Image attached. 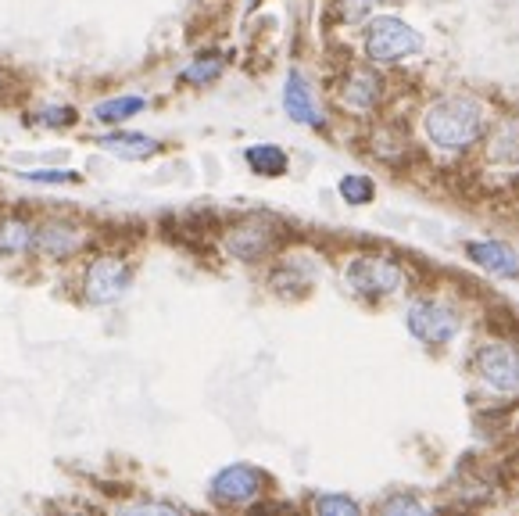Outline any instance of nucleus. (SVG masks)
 I'll use <instances>...</instances> for the list:
<instances>
[{"instance_id":"f257e3e1","label":"nucleus","mask_w":519,"mask_h":516,"mask_svg":"<svg viewBox=\"0 0 519 516\" xmlns=\"http://www.w3.org/2000/svg\"><path fill=\"white\" fill-rule=\"evenodd\" d=\"M484 122H487L484 104L473 101V97L451 94L434 101L423 112V133L437 151L459 155V151L477 144L480 133H484Z\"/></svg>"},{"instance_id":"f03ea898","label":"nucleus","mask_w":519,"mask_h":516,"mask_svg":"<svg viewBox=\"0 0 519 516\" xmlns=\"http://www.w3.org/2000/svg\"><path fill=\"white\" fill-rule=\"evenodd\" d=\"M97 241V230L86 219L76 215H47L36 223V258L65 266V262H79L90 255Z\"/></svg>"},{"instance_id":"7ed1b4c3","label":"nucleus","mask_w":519,"mask_h":516,"mask_svg":"<svg viewBox=\"0 0 519 516\" xmlns=\"http://www.w3.org/2000/svg\"><path fill=\"white\" fill-rule=\"evenodd\" d=\"M133 287V262L122 251H94L79 269V294L86 305H115Z\"/></svg>"},{"instance_id":"20e7f679","label":"nucleus","mask_w":519,"mask_h":516,"mask_svg":"<svg viewBox=\"0 0 519 516\" xmlns=\"http://www.w3.org/2000/svg\"><path fill=\"white\" fill-rule=\"evenodd\" d=\"M344 284L355 298H391L405 287V269L398 258L383 255V251H362V255L348 258L344 266Z\"/></svg>"},{"instance_id":"39448f33","label":"nucleus","mask_w":519,"mask_h":516,"mask_svg":"<svg viewBox=\"0 0 519 516\" xmlns=\"http://www.w3.org/2000/svg\"><path fill=\"white\" fill-rule=\"evenodd\" d=\"M362 51L373 65H398L423 51V36L398 15H373L362 33Z\"/></svg>"},{"instance_id":"423d86ee","label":"nucleus","mask_w":519,"mask_h":516,"mask_svg":"<svg viewBox=\"0 0 519 516\" xmlns=\"http://www.w3.org/2000/svg\"><path fill=\"white\" fill-rule=\"evenodd\" d=\"M283 241V223L273 215H244L230 230L222 233V251L233 258V262H262L269 258Z\"/></svg>"},{"instance_id":"0eeeda50","label":"nucleus","mask_w":519,"mask_h":516,"mask_svg":"<svg viewBox=\"0 0 519 516\" xmlns=\"http://www.w3.org/2000/svg\"><path fill=\"white\" fill-rule=\"evenodd\" d=\"M265 491H269V477H265L258 466L233 463V466H222L212 477L208 499L222 509H247V506H255Z\"/></svg>"},{"instance_id":"6e6552de","label":"nucleus","mask_w":519,"mask_h":516,"mask_svg":"<svg viewBox=\"0 0 519 516\" xmlns=\"http://www.w3.org/2000/svg\"><path fill=\"white\" fill-rule=\"evenodd\" d=\"M473 370L498 395H519V348L505 341H487L473 355Z\"/></svg>"},{"instance_id":"1a4fd4ad","label":"nucleus","mask_w":519,"mask_h":516,"mask_svg":"<svg viewBox=\"0 0 519 516\" xmlns=\"http://www.w3.org/2000/svg\"><path fill=\"white\" fill-rule=\"evenodd\" d=\"M459 312L444 305L437 298H419L409 305V316H405V327L416 341L423 344H448L451 337L459 334Z\"/></svg>"},{"instance_id":"9d476101","label":"nucleus","mask_w":519,"mask_h":516,"mask_svg":"<svg viewBox=\"0 0 519 516\" xmlns=\"http://www.w3.org/2000/svg\"><path fill=\"white\" fill-rule=\"evenodd\" d=\"M36 255V219L26 212L0 215V258L4 262H22Z\"/></svg>"},{"instance_id":"9b49d317","label":"nucleus","mask_w":519,"mask_h":516,"mask_svg":"<svg viewBox=\"0 0 519 516\" xmlns=\"http://www.w3.org/2000/svg\"><path fill=\"white\" fill-rule=\"evenodd\" d=\"M383 97V79L376 76L373 69H351L341 76V83H337V101H341V108H348V112H373L376 104H380Z\"/></svg>"},{"instance_id":"f8f14e48","label":"nucleus","mask_w":519,"mask_h":516,"mask_svg":"<svg viewBox=\"0 0 519 516\" xmlns=\"http://www.w3.org/2000/svg\"><path fill=\"white\" fill-rule=\"evenodd\" d=\"M283 112L298 122V126H308V129H323L326 126L323 108H319V101H315L312 83L305 79V72L294 69L287 76V83H283Z\"/></svg>"},{"instance_id":"ddd939ff","label":"nucleus","mask_w":519,"mask_h":516,"mask_svg":"<svg viewBox=\"0 0 519 516\" xmlns=\"http://www.w3.org/2000/svg\"><path fill=\"white\" fill-rule=\"evenodd\" d=\"M94 144L101 147V151H108V155L126 158V162H147V158H154L162 151L158 140L147 137V133H133V129H108Z\"/></svg>"},{"instance_id":"4468645a","label":"nucleus","mask_w":519,"mask_h":516,"mask_svg":"<svg viewBox=\"0 0 519 516\" xmlns=\"http://www.w3.org/2000/svg\"><path fill=\"white\" fill-rule=\"evenodd\" d=\"M466 255H469V262H477L480 269H487V273H494V276H512V280L519 276V258L509 244L477 241V244H469Z\"/></svg>"},{"instance_id":"2eb2a0df","label":"nucleus","mask_w":519,"mask_h":516,"mask_svg":"<svg viewBox=\"0 0 519 516\" xmlns=\"http://www.w3.org/2000/svg\"><path fill=\"white\" fill-rule=\"evenodd\" d=\"M487 162L498 169H519V119H509L487 140Z\"/></svg>"},{"instance_id":"dca6fc26","label":"nucleus","mask_w":519,"mask_h":516,"mask_svg":"<svg viewBox=\"0 0 519 516\" xmlns=\"http://www.w3.org/2000/svg\"><path fill=\"white\" fill-rule=\"evenodd\" d=\"M244 162L255 176H265V180H276L290 169V158L283 147L276 144H247L244 147Z\"/></svg>"},{"instance_id":"f3484780","label":"nucleus","mask_w":519,"mask_h":516,"mask_svg":"<svg viewBox=\"0 0 519 516\" xmlns=\"http://www.w3.org/2000/svg\"><path fill=\"white\" fill-rule=\"evenodd\" d=\"M144 108H147V101L140 94H119V97H108V101H97L90 119L101 122V126H122V122L140 115Z\"/></svg>"},{"instance_id":"a211bd4d","label":"nucleus","mask_w":519,"mask_h":516,"mask_svg":"<svg viewBox=\"0 0 519 516\" xmlns=\"http://www.w3.org/2000/svg\"><path fill=\"white\" fill-rule=\"evenodd\" d=\"M222 69H226V58H222V54H215V51L197 54V58H190L187 65L179 69V83L183 86H208L222 76Z\"/></svg>"},{"instance_id":"6ab92c4d","label":"nucleus","mask_w":519,"mask_h":516,"mask_svg":"<svg viewBox=\"0 0 519 516\" xmlns=\"http://www.w3.org/2000/svg\"><path fill=\"white\" fill-rule=\"evenodd\" d=\"M26 183H36V187H69V183H83V172L61 165V169H26L18 172Z\"/></svg>"},{"instance_id":"aec40b11","label":"nucleus","mask_w":519,"mask_h":516,"mask_svg":"<svg viewBox=\"0 0 519 516\" xmlns=\"http://www.w3.org/2000/svg\"><path fill=\"white\" fill-rule=\"evenodd\" d=\"M337 190H341V198L348 201V205H369V201L376 198V183L369 180L366 172H348V176L337 183Z\"/></svg>"},{"instance_id":"412c9836","label":"nucleus","mask_w":519,"mask_h":516,"mask_svg":"<svg viewBox=\"0 0 519 516\" xmlns=\"http://www.w3.org/2000/svg\"><path fill=\"white\" fill-rule=\"evenodd\" d=\"M36 122L47 129H69L79 122V112L72 108V104H47V108L36 112Z\"/></svg>"},{"instance_id":"4be33fe9","label":"nucleus","mask_w":519,"mask_h":516,"mask_svg":"<svg viewBox=\"0 0 519 516\" xmlns=\"http://www.w3.org/2000/svg\"><path fill=\"white\" fill-rule=\"evenodd\" d=\"M312 509L319 516H358V502L348 495H315Z\"/></svg>"},{"instance_id":"5701e85b","label":"nucleus","mask_w":519,"mask_h":516,"mask_svg":"<svg viewBox=\"0 0 519 516\" xmlns=\"http://www.w3.org/2000/svg\"><path fill=\"white\" fill-rule=\"evenodd\" d=\"M380 513H423V502L412 495V491H398V495H391V499H383L380 506Z\"/></svg>"},{"instance_id":"b1692460","label":"nucleus","mask_w":519,"mask_h":516,"mask_svg":"<svg viewBox=\"0 0 519 516\" xmlns=\"http://www.w3.org/2000/svg\"><path fill=\"white\" fill-rule=\"evenodd\" d=\"M337 4H341V15L348 18V22H362L380 0H337Z\"/></svg>"}]
</instances>
